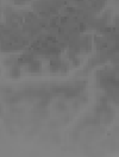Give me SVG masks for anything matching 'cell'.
<instances>
[{
    "mask_svg": "<svg viewBox=\"0 0 119 157\" xmlns=\"http://www.w3.org/2000/svg\"><path fill=\"white\" fill-rule=\"evenodd\" d=\"M26 67H28V71H30V73H38L42 69V63L38 59H33Z\"/></svg>",
    "mask_w": 119,
    "mask_h": 157,
    "instance_id": "obj_1",
    "label": "cell"
},
{
    "mask_svg": "<svg viewBox=\"0 0 119 157\" xmlns=\"http://www.w3.org/2000/svg\"><path fill=\"white\" fill-rule=\"evenodd\" d=\"M10 75L12 78H19L20 76V68L16 64L13 67H11V71H10Z\"/></svg>",
    "mask_w": 119,
    "mask_h": 157,
    "instance_id": "obj_2",
    "label": "cell"
}]
</instances>
